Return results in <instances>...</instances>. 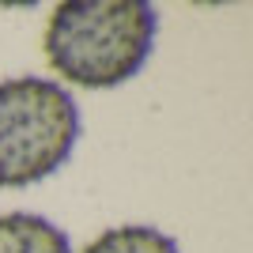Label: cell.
<instances>
[{"label":"cell","mask_w":253,"mask_h":253,"mask_svg":"<svg viewBox=\"0 0 253 253\" xmlns=\"http://www.w3.org/2000/svg\"><path fill=\"white\" fill-rule=\"evenodd\" d=\"M80 253H181V246L151 223H117L91 238Z\"/></svg>","instance_id":"obj_4"},{"label":"cell","mask_w":253,"mask_h":253,"mask_svg":"<svg viewBox=\"0 0 253 253\" xmlns=\"http://www.w3.org/2000/svg\"><path fill=\"white\" fill-rule=\"evenodd\" d=\"M159 15L144 0H64L45 23V61L84 91L121 87L144 68Z\"/></svg>","instance_id":"obj_1"},{"label":"cell","mask_w":253,"mask_h":253,"mask_svg":"<svg viewBox=\"0 0 253 253\" xmlns=\"http://www.w3.org/2000/svg\"><path fill=\"white\" fill-rule=\"evenodd\" d=\"M80 106L45 76H11L0 84V189H27L72 159Z\"/></svg>","instance_id":"obj_2"},{"label":"cell","mask_w":253,"mask_h":253,"mask_svg":"<svg viewBox=\"0 0 253 253\" xmlns=\"http://www.w3.org/2000/svg\"><path fill=\"white\" fill-rule=\"evenodd\" d=\"M0 253H72V242L57 223L38 211H4Z\"/></svg>","instance_id":"obj_3"}]
</instances>
